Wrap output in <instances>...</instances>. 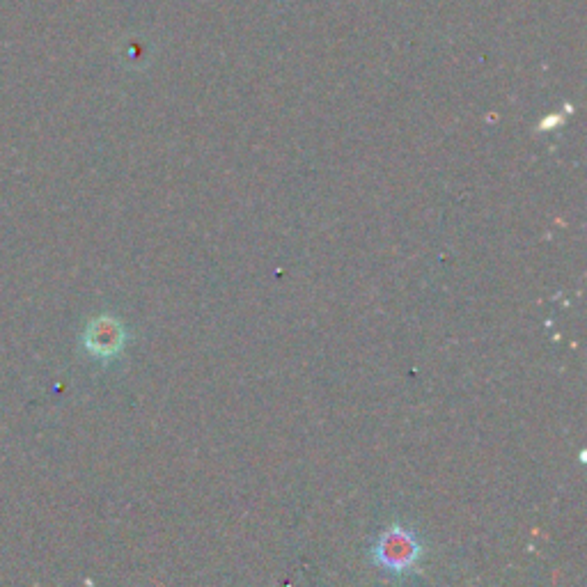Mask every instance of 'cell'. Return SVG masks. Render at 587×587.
<instances>
[{
	"mask_svg": "<svg viewBox=\"0 0 587 587\" xmlns=\"http://www.w3.org/2000/svg\"><path fill=\"white\" fill-rule=\"evenodd\" d=\"M420 558V544L404 528H390L374 546V560L388 571H409Z\"/></svg>",
	"mask_w": 587,
	"mask_h": 587,
	"instance_id": "obj_1",
	"label": "cell"
},
{
	"mask_svg": "<svg viewBox=\"0 0 587 587\" xmlns=\"http://www.w3.org/2000/svg\"><path fill=\"white\" fill-rule=\"evenodd\" d=\"M117 347H120V335H117L113 328H99V331H95V335L90 338V349L95 351V354L108 356L113 354Z\"/></svg>",
	"mask_w": 587,
	"mask_h": 587,
	"instance_id": "obj_2",
	"label": "cell"
}]
</instances>
